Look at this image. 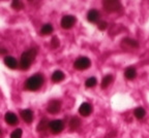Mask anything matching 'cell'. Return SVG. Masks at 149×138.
I'll return each mask as SVG.
<instances>
[{
    "mask_svg": "<svg viewBox=\"0 0 149 138\" xmlns=\"http://www.w3.org/2000/svg\"><path fill=\"white\" fill-rule=\"evenodd\" d=\"M36 56V51L34 48H30L28 51L24 52L21 56V61H20V66L23 70H27L31 66L32 62L34 61V58Z\"/></svg>",
    "mask_w": 149,
    "mask_h": 138,
    "instance_id": "1",
    "label": "cell"
},
{
    "mask_svg": "<svg viewBox=\"0 0 149 138\" xmlns=\"http://www.w3.org/2000/svg\"><path fill=\"white\" fill-rule=\"evenodd\" d=\"M42 83H44V77L40 74H35L26 81V88L30 91H36L42 87Z\"/></svg>",
    "mask_w": 149,
    "mask_h": 138,
    "instance_id": "2",
    "label": "cell"
},
{
    "mask_svg": "<svg viewBox=\"0 0 149 138\" xmlns=\"http://www.w3.org/2000/svg\"><path fill=\"white\" fill-rule=\"evenodd\" d=\"M102 5L106 10L109 12H116L122 9V5L117 0H105Z\"/></svg>",
    "mask_w": 149,
    "mask_h": 138,
    "instance_id": "3",
    "label": "cell"
},
{
    "mask_svg": "<svg viewBox=\"0 0 149 138\" xmlns=\"http://www.w3.org/2000/svg\"><path fill=\"white\" fill-rule=\"evenodd\" d=\"M90 65H91V62H90V60H89V58L80 57L76 60V62H74V67L77 69V70H86V69H88L89 67H90Z\"/></svg>",
    "mask_w": 149,
    "mask_h": 138,
    "instance_id": "4",
    "label": "cell"
},
{
    "mask_svg": "<svg viewBox=\"0 0 149 138\" xmlns=\"http://www.w3.org/2000/svg\"><path fill=\"white\" fill-rule=\"evenodd\" d=\"M49 128L51 129V131L53 133L57 134V133H60L63 130L64 124H63V122L61 120H54L49 122Z\"/></svg>",
    "mask_w": 149,
    "mask_h": 138,
    "instance_id": "5",
    "label": "cell"
},
{
    "mask_svg": "<svg viewBox=\"0 0 149 138\" xmlns=\"http://www.w3.org/2000/svg\"><path fill=\"white\" fill-rule=\"evenodd\" d=\"M76 23V18L74 16H64L61 20V27L63 29H70Z\"/></svg>",
    "mask_w": 149,
    "mask_h": 138,
    "instance_id": "6",
    "label": "cell"
},
{
    "mask_svg": "<svg viewBox=\"0 0 149 138\" xmlns=\"http://www.w3.org/2000/svg\"><path fill=\"white\" fill-rule=\"evenodd\" d=\"M61 108V103L58 100H51V101L48 103V108L47 110L49 111L52 115H55V113H58L60 111Z\"/></svg>",
    "mask_w": 149,
    "mask_h": 138,
    "instance_id": "7",
    "label": "cell"
},
{
    "mask_svg": "<svg viewBox=\"0 0 149 138\" xmlns=\"http://www.w3.org/2000/svg\"><path fill=\"white\" fill-rule=\"evenodd\" d=\"M92 112V106L87 102H84L80 105L79 107V113L83 117H88Z\"/></svg>",
    "mask_w": 149,
    "mask_h": 138,
    "instance_id": "8",
    "label": "cell"
},
{
    "mask_svg": "<svg viewBox=\"0 0 149 138\" xmlns=\"http://www.w3.org/2000/svg\"><path fill=\"white\" fill-rule=\"evenodd\" d=\"M121 46L124 48H137L138 46H139V43H138V41L134 40V39L124 38L123 40H122Z\"/></svg>",
    "mask_w": 149,
    "mask_h": 138,
    "instance_id": "9",
    "label": "cell"
},
{
    "mask_svg": "<svg viewBox=\"0 0 149 138\" xmlns=\"http://www.w3.org/2000/svg\"><path fill=\"white\" fill-rule=\"evenodd\" d=\"M4 120H5V122L10 125V126H15V125L18 124V117H17V115H15L14 112H10V111L5 113Z\"/></svg>",
    "mask_w": 149,
    "mask_h": 138,
    "instance_id": "10",
    "label": "cell"
},
{
    "mask_svg": "<svg viewBox=\"0 0 149 138\" xmlns=\"http://www.w3.org/2000/svg\"><path fill=\"white\" fill-rule=\"evenodd\" d=\"M100 12L96 10V9H91L89 10L88 14H87V20H88L90 23H96L100 19Z\"/></svg>",
    "mask_w": 149,
    "mask_h": 138,
    "instance_id": "11",
    "label": "cell"
},
{
    "mask_svg": "<svg viewBox=\"0 0 149 138\" xmlns=\"http://www.w3.org/2000/svg\"><path fill=\"white\" fill-rule=\"evenodd\" d=\"M4 64L8 67L9 69H16L18 67V62L12 56H7L4 58Z\"/></svg>",
    "mask_w": 149,
    "mask_h": 138,
    "instance_id": "12",
    "label": "cell"
},
{
    "mask_svg": "<svg viewBox=\"0 0 149 138\" xmlns=\"http://www.w3.org/2000/svg\"><path fill=\"white\" fill-rule=\"evenodd\" d=\"M21 115H22V119H23L27 124H30L33 121V112L30 109H24V110H22Z\"/></svg>",
    "mask_w": 149,
    "mask_h": 138,
    "instance_id": "13",
    "label": "cell"
},
{
    "mask_svg": "<svg viewBox=\"0 0 149 138\" xmlns=\"http://www.w3.org/2000/svg\"><path fill=\"white\" fill-rule=\"evenodd\" d=\"M124 76H125L127 79H130V81L135 79L136 76H137V71H136V69L134 68V67H128V68H126L125 71H124Z\"/></svg>",
    "mask_w": 149,
    "mask_h": 138,
    "instance_id": "14",
    "label": "cell"
},
{
    "mask_svg": "<svg viewBox=\"0 0 149 138\" xmlns=\"http://www.w3.org/2000/svg\"><path fill=\"white\" fill-rule=\"evenodd\" d=\"M65 77L64 73H63L61 70H56L53 74H52V81H55V83H59V81H63Z\"/></svg>",
    "mask_w": 149,
    "mask_h": 138,
    "instance_id": "15",
    "label": "cell"
},
{
    "mask_svg": "<svg viewBox=\"0 0 149 138\" xmlns=\"http://www.w3.org/2000/svg\"><path fill=\"white\" fill-rule=\"evenodd\" d=\"M113 79H114V78H113V76H112L111 74L106 75L105 77L102 78V83H100V86H102V89H107V88L109 87L112 83H113Z\"/></svg>",
    "mask_w": 149,
    "mask_h": 138,
    "instance_id": "16",
    "label": "cell"
},
{
    "mask_svg": "<svg viewBox=\"0 0 149 138\" xmlns=\"http://www.w3.org/2000/svg\"><path fill=\"white\" fill-rule=\"evenodd\" d=\"M134 115H135V117H137L138 120H142L143 117H145V115H146V111H145V109L143 107H137L135 109V111H134Z\"/></svg>",
    "mask_w": 149,
    "mask_h": 138,
    "instance_id": "17",
    "label": "cell"
},
{
    "mask_svg": "<svg viewBox=\"0 0 149 138\" xmlns=\"http://www.w3.org/2000/svg\"><path fill=\"white\" fill-rule=\"evenodd\" d=\"M80 124H81V122H80V120L78 119V117H72V120H70V129L72 130H76L78 129L80 127Z\"/></svg>",
    "mask_w": 149,
    "mask_h": 138,
    "instance_id": "18",
    "label": "cell"
},
{
    "mask_svg": "<svg viewBox=\"0 0 149 138\" xmlns=\"http://www.w3.org/2000/svg\"><path fill=\"white\" fill-rule=\"evenodd\" d=\"M52 31H53V26H52L51 24H46V25L42 26L40 33H42V35H48V34H50V33H52Z\"/></svg>",
    "mask_w": 149,
    "mask_h": 138,
    "instance_id": "19",
    "label": "cell"
},
{
    "mask_svg": "<svg viewBox=\"0 0 149 138\" xmlns=\"http://www.w3.org/2000/svg\"><path fill=\"white\" fill-rule=\"evenodd\" d=\"M96 83H97V79L95 77H89L86 81V83H85V86L87 88H93L95 87Z\"/></svg>",
    "mask_w": 149,
    "mask_h": 138,
    "instance_id": "20",
    "label": "cell"
},
{
    "mask_svg": "<svg viewBox=\"0 0 149 138\" xmlns=\"http://www.w3.org/2000/svg\"><path fill=\"white\" fill-rule=\"evenodd\" d=\"M47 127H49V122H48L47 120H42L40 122V125H38V127H37V130L40 131V129H42V131H44Z\"/></svg>",
    "mask_w": 149,
    "mask_h": 138,
    "instance_id": "21",
    "label": "cell"
},
{
    "mask_svg": "<svg viewBox=\"0 0 149 138\" xmlns=\"http://www.w3.org/2000/svg\"><path fill=\"white\" fill-rule=\"evenodd\" d=\"M12 6H13V8L16 9V10H21V9L23 8V3L18 1V0H15L14 2L12 3Z\"/></svg>",
    "mask_w": 149,
    "mask_h": 138,
    "instance_id": "22",
    "label": "cell"
},
{
    "mask_svg": "<svg viewBox=\"0 0 149 138\" xmlns=\"http://www.w3.org/2000/svg\"><path fill=\"white\" fill-rule=\"evenodd\" d=\"M22 130L21 129H16L13 131V133L10 134V138H22Z\"/></svg>",
    "mask_w": 149,
    "mask_h": 138,
    "instance_id": "23",
    "label": "cell"
},
{
    "mask_svg": "<svg viewBox=\"0 0 149 138\" xmlns=\"http://www.w3.org/2000/svg\"><path fill=\"white\" fill-rule=\"evenodd\" d=\"M51 46L53 48H57L59 46V39L57 38L56 36H54L52 38V41H51Z\"/></svg>",
    "mask_w": 149,
    "mask_h": 138,
    "instance_id": "24",
    "label": "cell"
},
{
    "mask_svg": "<svg viewBox=\"0 0 149 138\" xmlns=\"http://www.w3.org/2000/svg\"><path fill=\"white\" fill-rule=\"evenodd\" d=\"M97 28H98V29H100V30L105 31L106 29H107V28H108V24H107V22H105V21L100 22V23L97 24Z\"/></svg>",
    "mask_w": 149,
    "mask_h": 138,
    "instance_id": "25",
    "label": "cell"
}]
</instances>
